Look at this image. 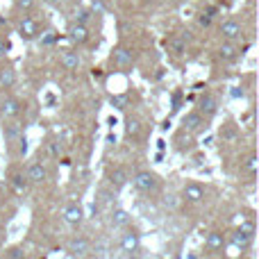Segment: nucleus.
Listing matches in <instances>:
<instances>
[{
    "label": "nucleus",
    "instance_id": "obj_1",
    "mask_svg": "<svg viewBox=\"0 0 259 259\" xmlns=\"http://www.w3.org/2000/svg\"><path fill=\"white\" fill-rule=\"evenodd\" d=\"M132 184L137 191L150 196V193H157L161 189V178L155 173V170L143 168V170H137V173L132 175Z\"/></svg>",
    "mask_w": 259,
    "mask_h": 259
},
{
    "label": "nucleus",
    "instance_id": "obj_2",
    "mask_svg": "<svg viewBox=\"0 0 259 259\" xmlns=\"http://www.w3.org/2000/svg\"><path fill=\"white\" fill-rule=\"evenodd\" d=\"M16 34L21 36L23 41H34L41 36V23L36 16L32 14H25V16H18L16 21Z\"/></svg>",
    "mask_w": 259,
    "mask_h": 259
},
{
    "label": "nucleus",
    "instance_id": "obj_3",
    "mask_svg": "<svg viewBox=\"0 0 259 259\" xmlns=\"http://www.w3.org/2000/svg\"><path fill=\"white\" fill-rule=\"evenodd\" d=\"M25 109V103L16 96H5L0 100V118L3 121H14V118L21 116V112Z\"/></svg>",
    "mask_w": 259,
    "mask_h": 259
},
{
    "label": "nucleus",
    "instance_id": "obj_4",
    "mask_svg": "<svg viewBox=\"0 0 259 259\" xmlns=\"http://www.w3.org/2000/svg\"><path fill=\"white\" fill-rule=\"evenodd\" d=\"M207 127H209V118H205L198 109H191L189 114H184V118H182V130H187V132H191V134H202V132H207Z\"/></svg>",
    "mask_w": 259,
    "mask_h": 259
},
{
    "label": "nucleus",
    "instance_id": "obj_5",
    "mask_svg": "<svg viewBox=\"0 0 259 259\" xmlns=\"http://www.w3.org/2000/svg\"><path fill=\"white\" fill-rule=\"evenodd\" d=\"M66 39L71 41L73 46H84L91 41V30L89 25L84 23H77V21H71L66 25Z\"/></svg>",
    "mask_w": 259,
    "mask_h": 259
},
{
    "label": "nucleus",
    "instance_id": "obj_6",
    "mask_svg": "<svg viewBox=\"0 0 259 259\" xmlns=\"http://www.w3.org/2000/svg\"><path fill=\"white\" fill-rule=\"evenodd\" d=\"M66 252L73 259H87V257L91 255V241L84 237V234H75L73 239H68Z\"/></svg>",
    "mask_w": 259,
    "mask_h": 259
},
{
    "label": "nucleus",
    "instance_id": "obj_7",
    "mask_svg": "<svg viewBox=\"0 0 259 259\" xmlns=\"http://www.w3.org/2000/svg\"><path fill=\"white\" fill-rule=\"evenodd\" d=\"M109 64L114 68H118V71H127V68L134 66V53L125 46H116L112 50V55H109Z\"/></svg>",
    "mask_w": 259,
    "mask_h": 259
},
{
    "label": "nucleus",
    "instance_id": "obj_8",
    "mask_svg": "<svg viewBox=\"0 0 259 259\" xmlns=\"http://www.w3.org/2000/svg\"><path fill=\"white\" fill-rule=\"evenodd\" d=\"M219 32H221V36H223V41H239V39H243V34H246L243 23L237 21V18H232V16L225 18V21L221 23Z\"/></svg>",
    "mask_w": 259,
    "mask_h": 259
},
{
    "label": "nucleus",
    "instance_id": "obj_9",
    "mask_svg": "<svg viewBox=\"0 0 259 259\" xmlns=\"http://www.w3.org/2000/svg\"><path fill=\"white\" fill-rule=\"evenodd\" d=\"M207 196V189L202 187L200 182H187L182 187V193H180V200L187 202V205H198L202 202Z\"/></svg>",
    "mask_w": 259,
    "mask_h": 259
},
{
    "label": "nucleus",
    "instance_id": "obj_10",
    "mask_svg": "<svg viewBox=\"0 0 259 259\" xmlns=\"http://www.w3.org/2000/svg\"><path fill=\"white\" fill-rule=\"evenodd\" d=\"M118 248H121L125 255H132V252H139L141 250V234L132 228H125L123 234L118 237Z\"/></svg>",
    "mask_w": 259,
    "mask_h": 259
},
{
    "label": "nucleus",
    "instance_id": "obj_11",
    "mask_svg": "<svg viewBox=\"0 0 259 259\" xmlns=\"http://www.w3.org/2000/svg\"><path fill=\"white\" fill-rule=\"evenodd\" d=\"M25 178L30 184H46L50 180V170H48V166H46V161H41V159L32 161L25 170Z\"/></svg>",
    "mask_w": 259,
    "mask_h": 259
},
{
    "label": "nucleus",
    "instance_id": "obj_12",
    "mask_svg": "<svg viewBox=\"0 0 259 259\" xmlns=\"http://www.w3.org/2000/svg\"><path fill=\"white\" fill-rule=\"evenodd\" d=\"M228 246V237H225L221 230H211L205 237V252L207 255H221Z\"/></svg>",
    "mask_w": 259,
    "mask_h": 259
},
{
    "label": "nucleus",
    "instance_id": "obj_13",
    "mask_svg": "<svg viewBox=\"0 0 259 259\" xmlns=\"http://www.w3.org/2000/svg\"><path fill=\"white\" fill-rule=\"evenodd\" d=\"M105 180H107V184H109L112 191H121V189L130 182V175H127V170L123 168V166H109Z\"/></svg>",
    "mask_w": 259,
    "mask_h": 259
},
{
    "label": "nucleus",
    "instance_id": "obj_14",
    "mask_svg": "<svg viewBox=\"0 0 259 259\" xmlns=\"http://www.w3.org/2000/svg\"><path fill=\"white\" fill-rule=\"evenodd\" d=\"M173 143H175V150L182 152V155H187V152L196 150L198 141H196V134H191V132H187V130L180 127L178 132H175V137H173Z\"/></svg>",
    "mask_w": 259,
    "mask_h": 259
},
{
    "label": "nucleus",
    "instance_id": "obj_15",
    "mask_svg": "<svg viewBox=\"0 0 259 259\" xmlns=\"http://www.w3.org/2000/svg\"><path fill=\"white\" fill-rule=\"evenodd\" d=\"M62 219L66 225L77 228V225H82V221H84V209L80 207V202H68L62 209Z\"/></svg>",
    "mask_w": 259,
    "mask_h": 259
},
{
    "label": "nucleus",
    "instance_id": "obj_16",
    "mask_svg": "<svg viewBox=\"0 0 259 259\" xmlns=\"http://www.w3.org/2000/svg\"><path fill=\"white\" fill-rule=\"evenodd\" d=\"M198 112L205 118L216 116V114H219V98H216L214 94H209V91H205V94L198 98Z\"/></svg>",
    "mask_w": 259,
    "mask_h": 259
},
{
    "label": "nucleus",
    "instance_id": "obj_17",
    "mask_svg": "<svg viewBox=\"0 0 259 259\" xmlns=\"http://www.w3.org/2000/svg\"><path fill=\"white\" fill-rule=\"evenodd\" d=\"M216 55H219L221 62H234V59H239V55H241V48H239L237 41H223V44L219 46V50H216Z\"/></svg>",
    "mask_w": 259,
    "mask_h": 259
},
{
    "label": "nucleus",
    "instance_id": "obj_18",
    "mask_svg": "<svg viewBox=\"0 0 259 259\" xmlns=\"http://www.w3.org/2000/svg\"><path fill=\"white\" fill-rule=\"evenodd\" d=\"M112 219H109V223H112L114 230H125L130 228V223H132V216H130L127 209H123V207H116V209H112Z\"/></svg>",
    "mask_w": 259,
    "mask_h": 259
},
{
    "label": "nucleus",
    "instance_id": "obj_19",
    "mask_svg": "<svg viewBox=\"0 0 259 259\" xmlns=\"http://www.w3.org/2000/svg\"><path fill=\"white\" fill-rule=\"evenodd\" d=\"M252 239H255V237H248V234H243L239 228H234L232 232H230V243H232L237 250H241V252L250 250V248H252Z\"/></svg>",
    "mask_w": 259,
    "mask_h": 259
},
{
    "label": "nucleus",
    "instance_id": "obj_20",
    "mask_svg": "<svg viewBox=\"0 0 259 259\" xmlns=\"http://www.w3.org/2000/svg\"><path fill=\"white\" fill-rule=\"evenodd\" d=\"M141 134H143V121H141V118L134 116V114L125 116V139H132V141H137Z\"/></svg>",
    "mask_w": 259,
    "mask_h": 259
},
{
    "label": "nucleus",
    "instance_id": "obj_21",
    "mask_svg": "<svg viewBox=\"0 0 259 259\" xmlns=\"http://www.w3.org/2000/svg\"><path fill=\"white\" fill-rule=\"evenodd\" d=\"M59 62H62V66L66 68V71H80V66H82V57L75 50H62Z\"/></svg>",
    "mask_w": 259,
    "mask_h": 259
},
{
    "label": "nucleus",
    "instance_id": "obj_22",
    "mask_svg": "<svg viewBox=\"0 0 259 259\" xmlns=\"http://www.w3.org/2000/svg\"><path fill=\"white\" fill-rule=\"evenodd\" d=\"M239 170H241V175H248V178H255V175H257V155H255V150H250L246 157H241V164H239Z\"/></svg>",
    "mask_w": 259,
    "mask_h": 259
},
{
    "label": "nucleus",
    "instance_id": "obj_23",
    "mask_svg": "<svg viewBox=\"0 0 259 259\" xmlns=\"http://www.w3.org/2000/svg\"><path fill=\"white\" fill-rule=\"evenodd\" d=\"M9 184H12V189L16 193H25L30 189V182H27L25 173H21V170H12L9 173Z\"/></svg>",
    "mask_w": 259,
    "mask_h": 259
},
{
    "label": "nucleus",
    "instance_id": "obj_24",
    "mask_svg": "<svg viewBox=\"0 0 259 259\" xmlns=\"http://www.w3.org/2000/svg\"><path fill=\"white\" fill-rule=\"evenodd\" d=\"M14 84H16V71L7 64L5 68H0V89H12Z\"/></svg>",
    "mask_w": 259,
    "mask_h": 259
},
{
    "label": "nucleus",
    "instance_id": "obj_25",
    "mask_svg": "<svg viewBox=\"0 0 259 259\" xmlns=\"http://www.w3.org/2000/svg\"><path fill=\"white\" fill-rule=\"evenodd\" d=\"M36 3H39V0H14L12 12L16 14V16H25V14H32V12H34Z\"/></svg>",
    "mask_w": 259,
    "mask_h": 259
},
{
    "label": "nucleus",
    "instance_id": "obj_26",
    "mask_svg": "<svg viewBox=\"0 0 259 259\" xmlns=\"http://www.w3.org/2000/svg\"><path fill=\"white\" fill-rule=\"evenodd\" d=\"M21 137H23V127L18 125V123H12V121H9L7 125H5V141L14 143V141H18Z\"/></svg>",
    "mask_w": 259,
    "mask_h": 259
},
{
    "label": "nucleus",
    "instance_id": "obj_27",
    "mask_svg": "<svg viewBox=\"0 0 259 259\" xmlns=\"http://www.w3.org/2000/svg\"><path fill=\"white\" fill-rule=\"evenodd\" d=\"M94 9H87V7H80V9H75V16H73V21H77V23H89L91 21V16H94Z\"/></svg>",
    "mask_w": 259,
    "mask_h": 259
},
{
    "label": "nucleus",
    "instance_id": "obj_28",
    "mask_svg": "<svg viewBox=\"0 0 259 259\" xmlns=\"http://www.w3.org/2000/svg\"><path fill=\"white\" fill-rule=\"evenodd\" d=\"M27 257V252L23 250L21 246H14V248H9L7 252H5V259H25Z\"/></svg>",
    "mask_w": 259,
    "mask_h": 259
},
{
    "label": "nucleus",
    "instance_id": "obj_29",
    "mask_svg": "<svg viewBox=\"0 0 259 259\" xmlns=\"http://www.w3.org/2000/svg\"><path fill=\"white\" fill-rule=\"evenodd\" d=\"M239 230H241L243 234H248V237H255V221L248 219V221H241V225H237Z\"/></svg>",
    "mask_w": 259,
    "mask_h": 259
},
{
    "label": "nucleus",
    "instance_id": "obj_30",
    "mask_svg": "<svg viewBox=\"0 0 259 259\" xmlns=\"http://www.w3.org/2000/svg\"><path fill=\"white\" fill-rule=\"evenodd\" d=\"M48 148H50V155H53V157H62V152H64L62 141H57V139H53V141L48 143Z\"/></svg>",
    "mask_w": 259,
    "mask_h": 259
},
{
    "label": "nucleus",
    "instance_id": "obj_31",
    "mask_svg": "<svg viewBox=\"0 0 259 259\" xmlns=\"http://www.w3.org/2000/svg\"><path fill=\"white\" fill-rule=\"evenodd\" d=\"M112 105L116 109H125L127 107V96H112Z\"/></svg>",
    "mask_w": 259,
    "mask_h": 259
},
{
    "label": "nucleus",
    "instance_id": "obj_32",
    "mask_svg": "<svg viewBox=\"0 0 259 259\" xmlns=\"http://www.w3.org/2000/svg\"><path fill=\"white\" fill-rule=\"evenodd\" d=\"M214 14H216V9H207V12H202V16H200V25H209V23L214 21Z\"/></svg>",
    "mask_w": 259,
    "mask_h": 259
},
{
    "label": "nucleus",
    "instance_id": "obj_33",
    "mask_svg": "<svg viewBox=\"0 0 259 259\" xmlns=\"http://www.w3.org/2000/svg\"><path fill=\"white\" fill-rule=\"evenodd\" d=\"M9 48H12V44H9V39H5V36H0V59H5V55L9 53Z\"/></svg>",
    "mask_w": 259,
    "mask_h": 259
},
{
    "label": "nucleus",
    "instance_id": "obj_34",
    "mask_svg": "<svg viewBox=\"0 0 259 259\" xmlns=\"http://www.w3.org/2000/svg\"><path fill=\"white\" fill-rule=\"evenodd\" d=\"M46 5H53V7H62L66 3H80V0H44Z\"/></svg>",
    "mask_w": 259,
    "mask_h": 259
},
{
    "label": "nucleus",
    "instance_id": "obj_35",
    "mask_svg": "<svg viewBox=\"0 0 259 259\" xmlns=\"http://www.w3.org/2000/svg\"><path fill=\"white\" fill-rule=\"evenodd\" d=\"M55 39H57V34H55V30H48V32H46V36H44V39H41V41H44V44H53Z\"/></svg>",
    "mask_w": 259,
    "mask_h": 259
},
{
    "label": "nucleus",
    "instance_id": "obj_36",
    "mask_svg": "<svg viewBox=\"0 0 259 259\" xmlns=\"http://www.w3.org/2000/svg\"><path fill=\"white\" fill-rule=\"evenodd\" d=\"M175 198H178V196H173V193H170V196H166L164 205H166V207H175Z\"/></svg>",
    "mask_w": 259,
    "mask_h": 259
},
{
    "label": "nucleus",
    "instance_id": "obj_37",
    "mask_svg": "<svg viewBox=\"0 0 259 259\" xmlns=\"http://www.w3.org/2000/svg\"><path fill=\"white\" fill-rule=\"evenodd\" d=\"M125 259H141V257H139L137 252H132V255H125Z\"/></svg>",
    "mask_w": 259,
    "mask_h": 259
},
{
    "label": "nucleus",
    "instance_id": "obj_38",
    "mask_svg": "<svg viewBox=\"0 0 259 259\" xmlns=\"http://www.w3.org/2000/svg\"><path fill=\"white\" fill-rule=\"evenodd\" d=\"M241 259H246V257H241Z\"/></svg>",
    "mask_w": 259,
    "mask_h": 259
}]
</instances>
